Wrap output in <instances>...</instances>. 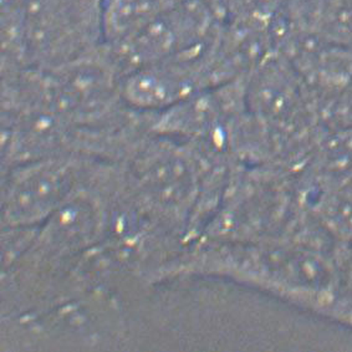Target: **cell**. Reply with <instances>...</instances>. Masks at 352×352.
Wrapping results in <instances>:
<instances>
[{"mask_svg":"<svg viewBox=\"0 0 352 352\" xmlns=\"http://www.w3.org/2000/svg\"><path fill=\"white\" fill-rule=\"evenodd\" d=\"M333 243L319 227L272 241L210 243L197 261L204 274L255 287L329 319L338 293Z\"/></svg>","mask_w":352,"mask_h":352,"instance_id":"cell-1","label":"cell"},{"mask_svg":"<svg viewBox=\"0 0 352 352\" xmlns=\"http://www.w3.org/2000/svg\"><path fill=\"white\" fill-rule=\"evenodd\" d=\"M81 157L59 153L20 164L10 175L3 198L4 222L25 227L43 222L67 202L85 173Z\"/></svg>","mask_w":352,"mask_h":352,"instance_id":"cell-2","label":"cell"},{"mask_svg":"<svg viewBox=\"0 0 352 352\" xmlns=\"http://www.w3.org/2000/svg\"><path fill=\"white\" fill-rule=\"evenodd\" d=\"M296 176L304 196L352 195V126L324 129Z\"/></svg>","mask_w":352,"mask_h":352,"instance_id":"cell-3","label":"cell"},{"mask_svg":"<svg viewBox=\"0 0 352 352\" xmlns=\"http://www.w3.org/2000/svg\"><path fill=\"white\" fill-rule=\"evenodd\" d=\"M175 0H104L101 43L109 49L122 45L150 24Z\"/></svg>","mask_w":352,"mask_h":352,"instance_id":"cell-4","label":"cell"},{"mask_svg":"<svg viewBox=\"0 0 352 352\" xmlns=\"http://www.w3.org/2000/svg\"><path fill=\"white\" fill-rule=\"evenodd\" d=\"M338 293L329 319L352 330V243L336 244Z\"/></svg>","mask_w":352,"mask_h":352,"instance_id":"cell-5","label":"cell"},{"mask_svg":"<svg viewBox=\"0 0 352 352\" xmlns=\"http://www.w3.org/2000/svg\"><path fill=\"white\" fill-rule=\"evenodd\" d=\"M324 127L352 126V85L322 111Z\"/></svg>","mask_w":352,"mask_h":352,"instance_id":"cell-6","label":"cell"},{"mask_svg":"<svg viewBox=\"0 0 352 352\" xmlns=\"http://www.w3.org/2000/svg\"><path fill=\"white\" fill-rule=\"evenodd\" d=\"M336 3H339L341 7L345 8L346 10H349L352 14V0H335Z\"/></svg>","mask_w":352,"mask_h":352,"instance_id":"cell-7","label":"cell"}]
</instances>
